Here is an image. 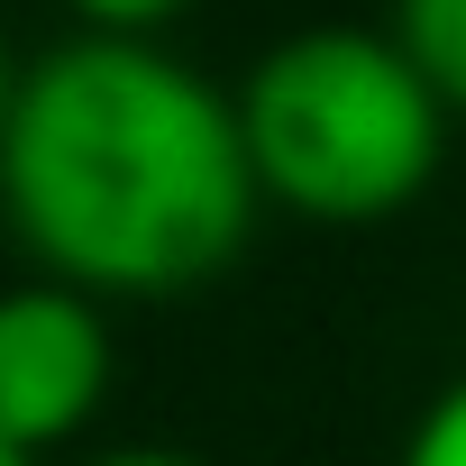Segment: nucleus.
Wrapping results in <instances>:
<instances>
[{
	"label": "nucleus",
	"mask_w": 466,
	"mask_h": 466,
	"mask_svg": "<svg viewBox=\"0 0 466 466\" xmlns=\"http://www.w3.org/2000/svg\"><path fill=\"white\" fill-rule=\"evenodd\" d=\"M257 174L228 92L156 37H65L19 65L0 119V219L46 284L174 302L238 266Z\"/></svg>",
	"instance_id": "1"
},
{
	"label": "nucleus",
	"mask_w": 466,
	"mask_h": 466,
	"mask_svg": "<svg viewBox=\"0 0 466 466\" xmlns=\"http://www.w3.org/2000/svg\"><path fill=\"white\" fill-rule=\"evenodd\" d=\"M74 466H201L192 448H156V439H128V448H92V457H74Z\"/></svg>",
	"instance_id": "7"
},
{
	"label": "nucleus",
	"mask_w": 466,
	"mask_h": 466,
	"mask_svg": "<svg viewBox=\"0 0 466 466\" xmlns=\"http://www.w3.org/2000/svg\"><path fill=\"white\" fill-rule=\"evenodd\" d=\"M110 402V320L74 284H10L0 293V448L46 457L74 448Z\"/></svg>",
	"instance_id": "3"
},
{
	"label": "nucleus",
	"mask_w": 466,
	"mask_h": 466,
	"mask_svg": "<svg viewBox=\"0 0 466 466\" xmlns=\"http://www.w3.org/2000/svg\"><path fill=\"white\" fill-rule=\"evenodd\" d=\"M0 466H37V457H19V448H0Z\"/></svg>",
	"instance_id": "9"
},
{
	"label": "nucleus",
	"mask_w": 466,
	"mask_h": 466,
	"mask_svg": "<svg viewBox=\"0 0 466 466\" xmlns=\"http://www.w3.org/2000/svg\"><path fill=\"white\" fill-rule=\"evenodd\" d=\"M10 92H19V65H10V46H0V119H10Z\"/></svg>",
	"instance_id": "8"
},
{
	"label": "nucleus",
	"mask_w": 466,
	"mask_h": 466,
	"mask_svg": "<svg viewBox=\"0 0 466 466\" xmlns=\"http://www.w3.org/2000/svg\"><path fill=\"white\" fill-rule=\"evenodd\" d=\"M228 110H238L257 201L311 228L402 219L448 156V110L420 83V65L393 46V28H348V19L293 28L248 65Z\"/></svg>",
	"instance_id": "2"
},
{
	"label": "nucleus",
	"mask_w": 466,
	"mask_h": 466,
	"mask_svg": "<svg viewBox=\"0 0 466 466\" xmlns=\"http://www.w3.org/2000/svg\"><path fill=\"white\" fill-rule=\"evenodd\" d=\"M402 466H466V375L420 402V420L402 439Z\"/></svg>",
	"instance_id": "5"
},
{
	"label": "nucleus",
	"mask_w": 466,
	"mask_h": 466,
	"mask_svg": "<svg viewBox=\"0 0 466 466\" xmlns=\"http://www.w3.org/2000/svg\"><path fill=\"white\" fill-rule=\"evenodd\" d=\"M83 19V37H156L165 19H183L192 0H65Z\"/></svg>",
	"instance_id": "6"
},
{
	"label": "nucleus",
	"mask_w": 466,
	"mask_h": 466,
	"mask_svg": "<svg viewBox=\"0 0 466 466\" xmlns=\"http://www.w3.org/2000/svg\"><path fill=\"white\" fill-rule=\"evenodd\" d=\"M393 46L420 65L439 110H466V0H393Z\"/></svg>",
	"instance_id": "4"
}]
</instances>
